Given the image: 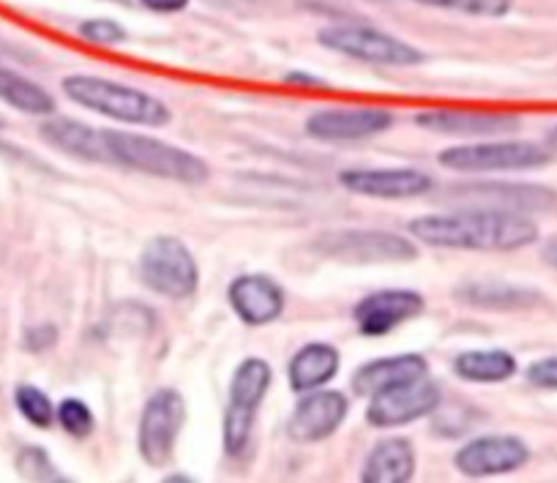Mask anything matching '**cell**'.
Returning a JSON list of instances; mask_svg holds the SVG:
<instances>
[{"mask_svg":"<svg viewBox=\"0 0 557 483\" xmlns=\"http://www.w3.org/2000/svg\"><path fill=\"white\" fill-rule=\"evenodd\" d=\"M410 235L441 249L513 251L539 240V227L522 211L475 208L462 213L421 216L410 222Z\"/></svg>","mask_w":557,"mask_h":483,"instance_id":"6da1fadb","label":"cell"},{"mask_svg":"<svg viewBox=\"0 0 557 483\" xmlns=\"http://www.w3.org/2000/svg\"><path fill=\"white\" fill-rule=\"evenodd\" d=\"M107 148L112 161L137 173L153 175V178L178 181V184H206L208 164L200 156L178 148V145L162 143L157 137H143L132 132H107Z\"/></svg>","mask_w":557,"mask_h":483,"instance_id":"7a4b0ae2","label":"cell"},{"mask_svg":"<svg viewBox=\"0 0 557 483\" xmlns=\"http://www.w3.org/2000/svg\"><path fill=\"white\" fill-rule=\"evenodd\" d=\"M63 94L74 104L112 117V121L137 123V126H164L170 121V110L164 101L146 94V90L112 83V79L74 74V77L63 79Z\"/></svg>","mask_w":557,"mask_h":483,"instance_id":"3957f363","label":"cell"},{"mask_svg":"<svg viewBox=\"0 0 557 483\" xmlns=\"http://www.w3.org/2000/svg\"><path fill=\"white\" fill-rule=\"evenodd\" d=\"M437 161L457 173H522V170H539L549 164V153L522 139H497V143L448 148Z\"/></svg>","mask_w":557,"mask_h":483,"instance_id":"277c9868","label":"cell"},{"mask_svg":"<svg viewBox=\"0 0 557 483\" xmlns=\"http://www.w3.org/2000/svg\"><path fill=\"white\" fill-rule=\"evenodd\" d=\"M271 385V367L260 358H249L240 363L230 383V407L224 412V450L230 456H240L249 445L255 412L265 399Z\"/></svg>","mask_w":557,"mask_h":483,"instance_id":"5b68a950","label":"cell"},{"mask_svg":"<svg viewBox=\"0 0 557 483\" xmlns=\"http://www.w3.org/2000/svg\"><path fill=\"white\" fill-rule=\"evenodd\" d=\"M139 273L153 293L164 298H189L200 284V271L191 251L178 238H153L139 257Z\"/></svg>","mask_w":557,"mask_h":483,"instance_id":"8992f818","label":"cell"},{"mask_svg":"<svg viewBox=\"0 0 557 483\" xmlns=\"http://www.w3.org/2000/svg\"><path fill=\"white\" fill-rule=\"evenodd\" d=\"M318 39L329 50L363 63H377V66H416L424 61V55L407 41L383 30L361 28V25H331L320 30Z\"/></svg>","mask_w":557,"mask_h":483,"instance_id":"52a82bcc","label":"cell"},{"mask_svg":"<svg viewBox=\"0 0 557 483\" xmlns=\"http://www.w3.org/2000/svg\"><path fill=\"white\" fill-rule=\"evenodd\" d=\"M186 421L184 396L173 388H162L148 399L143 418H139L137 445L146 465L164 467L173 456L175 439Z\"/></svg>","mask_w":557,"mask_h":483,"instance_id":"ba28073f","label":"cell"},{"mask_svg":"<svg viewBox=\"0 0 557 483\" xmlns=\"http://www.w3.org/2000/svg\"><path fill=\"white\" fill-rule=\"evenodd\" d=\"M320 249L336 260L352 265H377V262H407L416 260L418 249L412 240L401 235L380 233V230H345L320 238Z\"/></svg>","mask_w":557,"mask_h":483,"instance_id":"9c48e42d","label":"cell"},{"mask_svg":"<svg viewBox=\"0 0 557 483\" xmlns=\"http://www.w3.org/2000/svg\"><path fill=\"white\" fill-rule=\"evenodd\" d=\"M437 405H441V388L424 374V377L407 380V383L391 385V388L374 394L369 401L367 418L377 429L401 426V423L430 416Z\"/></svg>","mask_w":557,"mask_h":483,"instance_id":"30bf717a","label":"cell"},{"mask_svg":"<svg viewBox=\"0 0 557 483\" xmlns=\"http://www.w3.org/2000/svg\"><path fill=\"white\" fill-rule=\"evenodd\" d=\"M530 448L513 434H486L470 439L457 454V470L468 478L506 475L528 465Z\"/></svg>","mask_w":557,"mask_h":483,"instance_id":"8fae6325","label":"cell"},{"mask_svg":"<svg viewBox=\"0 0 557 483\" xmlns=\"http://www.w3.org/2000/svg\"><path fill=\"white\" fill-rule=\"evenodd\" d=\"M394 115L380 107H350V110H320L307 121V132L323 143H352L385 132Z\"/></svg>","mask_w":557,"mask_h":483,"instance_id":"7c38bea8","label":"cell"},{"mask_svg":"<svg viewBox=\"0 0 557 483\" xmlns=\"http://www.w3.org/2000/svg\"><path fill=\"white\" fill-rule=\"evenodd\" d=\"M421 309H424V298L412 289H383L356 306L358 331L363 336L391 334L396 325L412 320Z\"/></svg>","mask_w":557,"mask_h":483,"instance_id":"4fadbf2b","label":"cell"},{"mask_svg":"<svg viewBox=\"0 0 557 483\" xmlns=\"http://www.w3.org/2000/svg\"><path fill=\"white\" fill-rule=\"evenodd\" d=\"M347 416V399L339 391H318L298 401L287 432L298 443H318L334 434Z\"/></svg>","mask_w":557,"mask_h":483,"instance_id":"5bb4252c","label":"cell"},{"mask_svg":"<svg viewBox=\"0 0 557 483\" xmlns=\"http://www.w3.org/2000/svg\"><path fill=\"white\" fill-rule=\"evenodd\" d=\"M342 186L377 200H407L426 195L432 189V178L418 170H347L342 173Z\"/></svg>","mask_w":557,"mask_h":483,"instance_id":"9a60e30c","label":"cell"},{"mask_svg":"<svg viewBox=\"0 0 557 483\" xmlns=\"http://www.w3.org/2000/svg\"><path fill=\"white\" fill-rule=\"evenodd\" d=\"M230 306L246 325H265L285 309V293L273 278L249 273L230 284Z\"/></svg>","mask_w":557,"mask_h":483,"instance_id":"2e32d148","label":"cell"},{"mask_svg":"<svg viewBox=\"0 0 557 483\" xmlns=\"http://www.w3.org/2000/svg\"><path fill=\"white\" fill-rule=\"evenodd\" d=\"M416 123L430 132L457 134V137H500L519 128L517 117L473 110H432L418 115Z\"/></svg>","mask_w":557,"mask_h":483,"instance_id":"e0dca14e","label":"cell"},{"mask_svg":"<svg viewBox=\"0 0 557 483\" xmlns=\"http://www.w3.org/2000/svg\"><path fill=\"white\" fill-rule=\"evenodd\" d=\"M41 137L52 145V148L63 150V153L74 156V159L85 161H112L110 148H107V132L90 128L79 121H69V117H52L41 126Z\"/></svg>","mask_w":557,"mask_h":483,"instance_id":"ac0fdd59","label":"cell"},{"mask_svg":"<svg viewBox=\"0 0 557 483\" xmlns=\"http://www.w3.org/2000/svg\"><path fill=\"white\" fill-rule=\"evenodd\" d=\"M416 472V450L405 437H388L377 443L363 465L361 478L369 483H405Z\"/></svg>","mask_w":557,"mask_h":483,"instance_id":"d6986e66","label":"cell"},{"mask_svg":"<svg viewBox=\"0 0 557 483\" xmlns=\"http://www.w3.org/2000/svg\"><path fill=\"white\" fill-rule=\"evenodd\" d=\"M426 361L421 356H396V358H380V361L367 363L352 377V388L361 396H374L380 391L391 388V385L407 383V380L424 377Z\"/></svg>","mask_w":557,"mask_h":483,"instance_id":"ffe728a7","label":"cell"},{"mask_svg":"<svg viewBox=\"0 0 557 483\" xmlns=\"http://www.w3.org/2000/svg\"><path fill=\"white\" fill-rule=\"evenodd\" d=\"M336 369H339V352L331 345L314 342L307 345L296 358L290 361V385L298 394H309L314 388H323L329 380H334Z\"/></svg>","mask_w":557,"mask_h":483,"instance_id":"44dd1931","label":"cell"},{"mask_svg":"<svg viewBox=\"0 0 557 483\" xmlns=\"http://www.w3.org/2000/svg\"><path fill=\"white\" fill-rule=\"evenodd\" d=\"M470 191L495 202L492 208H508V211H549L557 206L555 191L539 184H484Z\"/></svg>","mask_w":557,"mask_h":483,"instance_id":"7402d4cb","label":"cell"},{"mask_svg":"<svg viewBox=\"0 0 557 483\" xmlns=\"http://www.w3.org/2000/svg\"><path fill=\"white\" fill-rule=\"evenodd\" d=\"M0 101H7L14 110L25 115H52L55 112V99L47 94L41 85L12 69H0Z\"/></svg>","mask_w":557,"mask_h":483,"instance_id":"603a6c76","label":"cell"},{"mask_svg":"<svg viewBox=\"0 0 557 483\" xmlns=\"http://www.w3.org/2000/svg\"><path fill=\"white\" fill-rule=\"evenodd\" d=\"M454 369L468 383H503L517 374V358L506 350H473L462 352Z\"/></svg>","mask_w":557,"mask_h":483,"instance_id":"cb8c5ba5","label":"cell"},{"mask_svg":"<svg viewBox=\"0 0 557 483\" xmlns=\"http://www.w3.org/2000/svg\"><path fill=\"white\" fill-rule=\"evenodd\" d=\"M459 298L468 304L481 306V309H528L539 300V293L517 284H468L459 289Z\"/></svg>","mask_w":557,"mask_h":483,"instance_id":"d4e9b609","label":"cell"},{"mask_svg":"<svg viewBox=\"0 0 557 483\" xmlns=\"http://www.w3.org/2000/svg\"><path fill=\"white\" fill-rule=\"evenodd\" d=\"M14 405H17L20 416L25 418L34 426L47 429L52 421H55V407L47 399L45 391H39L36 385H20L14 391Z\"/></svg>","mask_w":557,"mask_h":483,"instance_id":"484cf974","label":"cell"},{"mask_svg":"<svg viewBox=\"0 0 557 483\" xmlns=\"http://www.w3.org/2000/svg\"><path fill=\"white\" fill-rule=\"evenodd\" d=\"M55 418L63 426V432H69L72 437H88V434L94 432V412H90V407L79 399L61 401Z\"/></svg>","mask_w":557,"mask_h":483,"instance_id":"4316f807","label":"cell"},{"mask_svg":"<svg viewBox=\"0 0 557 483\" xmlns=\"http://www.w3.org/2000/svg\"><path fill=\"white\" fill-rule=\"evenodd\" d=\"M17 472L28 481H63L61 472L52 467L50 456L41 448H25L17 456Z\"/></svg>","mask_w":557,"mask_h":483,"instance_id":"83f0119b","label":"cell"},{"mask_svg":"<svg viewBox=\"0 0 557 483\" xmlns=\"http://www.w3.org/2000/svg\"><path fill=\"white\" fill-rule=\"evenodd\" d=\"M426 7L457 9L465 14H479V17H500L511 9V0H418Z\"/></svg>","mask_w":557,"mask_h":483,"instance_id":"f1b7e54d","label":"cell"},{"mask_svg":"<svg viewBox=\"0 0 557 483\" xmlns=\"http://www.w3.org/2000/svg\"><path fill=\"white\" fill-rule=\"evenodd\" d=\"M79 34L96 45H117V41L126 39V30L115 20H88V23H83Z\"/></svg>","mask_w":557,"mask_h":483,"instance_id":"f546056e","label":"cell"},{"mask_svg":"<svg viewBox=\"0 0 557 483\" xmlns=\"http://www.w3.org/2000/svg\"><path fill=\"white\" fill-rule=\"evenodd\" d=\"M528 380L535 388L557 391V358H541V361L530 363Z\"/></svg>","mask_w":557,"mask_h":483,"instance_id":"4dcf8cb0","label":"cell"},{"mask_svg":"<svg viewBox=\"0 0 557 483\" xmlns=\"http://www.w3.org/2000/svg\"><path fill=\"white\" fill-rule=\"evenodd\" d=\"M50 345H55V329H52V325L30 329L28 334H25V347H28L30 352L47 350V347H50Z\"/></svg>","mask_w":557,"mask_h":483,"instance_id":"1f68e13d","label":"cell"},{"mask_svg":"<svg viewBox=\"0 0 557 483\" xmlns=\"http://www.w3.org/2000/svg\"><path fill=\"white\" fill-rule=\"evenodd\" d=\"M143 7L153 9V12H181L189 7V0H143Z\"/></svg>","mask_w":557,"mask_h":483,"instance_id":"d6a6232c","label":"cell"},{"mask_svg":"<svg viewBox=\"0 0 557 483\" xmlns=\"http://www.w3.org/2000/svg\"><path fill=\"white\" fill-rule=\"evenodd\" d=\"M544 260L549 262L552 268H557V240H549V244L544 246Z\"/></svg>","mask_w":557,"mask_h":483,"instance_id":"836d02e7","label":"cell"},{"mask_svg":"<svg viewBox=\"0 0 557 483\" xmlns=\"http://www.w3.org/2000/svg\"><path fill=\"white\" fill-rule=\"evenodd\" d=\"M546 145H549V150H557V126L549 128V134H546Z\"/></svg>","mask_w":557,"mask_h":483,"instance_id":"e575fe53","label":"cell"},{"mask_svg":"<svg viewBox=\"0 0 557 483\" xmlns=\"http://www.w3.org/2000/svg\"><path fill=\"white\" fill-rule=\"evenodd\" d=\"M0 123H3V121H0Z\"/></svg>","mask_w":557,"mask_h":483,"instance_id":"d590c367","label":"cell"}]
</instances>
